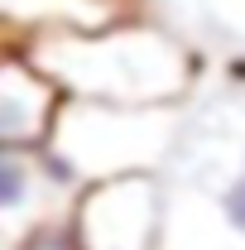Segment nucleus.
<instances>
[{
    "label": "nucleus",
    "instance_id": "obj_1",
    "mask_svg": "<svg viewBox=\"0 0 245 250\" xmlns=\"http://www.w3.org/2000/svg\"><path fill=\"white\" fill-rule=\"evenodd\" d=\"M221 212H226V221H231V226L245 236V178L226 188V197H221Z\"/></svg>",
    "mask_w": 245,
    "mask_h": 250
}]
</instances>
